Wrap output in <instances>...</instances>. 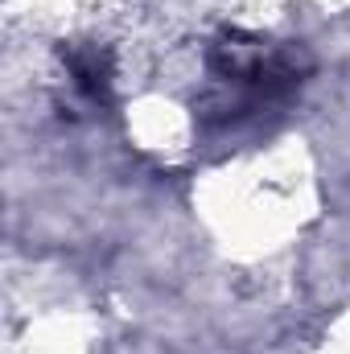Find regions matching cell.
Listing matches in <instances>:
<instances>
[{"label": "cell", "mask_w": 350, "mask_h": 354, "mask_svg": "<svg viewBox=\"0 0 350 354\" xmlns=\"http://www.w3.org/2000/svg\"><path fill=\"white\" fill-rule=\"evenodd\" d=\"M66 62H71V75H75V83L79 91H87V95H107L111 87V58L107 54H99L95 46L91 50H66Z\"/></svg>", "instance_id": "6da1fadb"}]
</instances>
